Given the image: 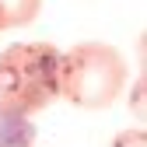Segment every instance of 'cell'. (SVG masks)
Returning <instances> with one entry per match:
<instances>
[{
  "mask_svg": "<svg viewBox=\"0 0 147 147\" xmlns=\"http://www.w3.org/2000/svg\"><path fill=\"white\" fill-rule=\"evenodd\" d=\"M126 84V56L109 42H77L60 53V98L74 109L105 112L123 98Z\"/></svg>",
  "mask_w": 147,
  "mask_h": 147,
  "instance_id": "cell-1",
  "label": "cell"
},
{
  "mask_svg": "<svg viewBox=\"0 0 147 147\" xmlns=\"http://www.w3.org/2000/svg\"><path fill=\"white\" fill-rule=\"evenodd\" d=\"M0 32H4V28H0Z\"/></svg>",
  "mask_w": 147,
  "mask_h": 147,
  "instance_id": "cell-6",
  "label": "cell"
},
{
  "mask_svg": "<svg viewBox=\"0 0 147 147\" xmlns=\"http://www.w3.org/2000/svg\"><path fill=\"white\" fill-rule=\"evenodd\" d=\"M42 14V0H0V28H25Z\"/></svg>",
  "mask_w": 147,
  "mask_h": 147,
  "instance_id": "cell-4",
  "label": "cell"
},
{
  "mask_svg": "<svg viewBox=\"0 0 147 147\" xmlns=\"http://www.w3.org/2000/svg\"><path fill=\"white\" fill-rule=\"evenodd\" d=\"M112 147H147V133L140 130V126H130V130H123V133H116Z\"/></svg>",
  "mask_w": 147,
  "mask_h": 147,
  "instance_id": "cell-5",
  "label": "cell"
},
{
  "mask_svg": "<svg viewBox=\"0 0 147 147\" xmlns=\"http://www.w3.org/2000/svg\"><path fill=\"white\" fill-rule=\"evenodd\" d=\"M0 147H35V123L0 105Z\"/></svg>",
  "mask_w": 147,
  "mask_h": 147,
  "instance_id": "cell-3",
  "label": "cell"
},
{
  "mask_svg": "<svg viewBox=\"0 0 147 147\" xmlns=\"http://www.w3.org/2000/svg\"><path fill=\"white\" fill-rule=\"evenodd\" d=\"M60 98V49L53 42H11L0 49V105L39 116Z\"/></svg>",
  "mask_w": 147,
  "mask_h": 147,
  "instance_id": "cell-2",
  "label": "cell"
}]
</instances>
